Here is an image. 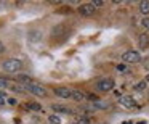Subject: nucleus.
I'll return each mask as SVG.
<instances>
[{
	"label": "nucleus",
	"instance_id": "nucleus-1",
	"mask_svg": "<svg viewBox=\"0 0 149 124\" xmlns=\"http://www.w3.org/2000/svg\"><path fill=\"white\" fill-rule=\"evenodd\" d=\"M2 68H3V71H7V73H18V71H21V68H23V61L18 60V58H8V60L3 61Z\"/></svg>",
	"mask_w": 149,
	"mask_h": 124
},
{
	"label": "nucleus",
	"instance_id": "nucleus-2",
	"mask_svg": "<svg viewBox=\"0 0 149 124\" xmlns=\"http://www.w3.org/2000/svg\"><path fill=\"white\" fill-rule=\"evenodd\" d=\"M114 85H116L114 79H111V78H104V79H101V81H98L96 89H98L100 92H103V94H106V92L114 90Z\"/></svg>",
	"mask_w": 149,
	"mask_h": 124
},
{
	"label": "nucleus",
	"instance_id": "nucleus-3",
	"mask_svg": "<svg viewBox=\"0 0 149 124\" xmlns=\"http://www.w3.org/2000/svg\"><path fill=\"white\" fill-rule=\"evenodd\" d=\"M26 90L27 92H31L32 95H36V97H47V89L43 87L42 84H39V82H32L31 85H27L26 87Z\"/></svg>",
	"mask_w": 149,
	"mask_h": 124
},
{
	"label": "nucleus",
	"instance_id": "nucleus-4",
	"mask_svg": "<svg viewBox=\"0 0 149 124\" xmlns=\"http://www.w3.org/2000/svg\"><path fill=\"white\" fill-rule=\"evenodd\" d=\"M122 60L125 63L133 65V63H139V61H141V55H139V52H136V50H127V52H123Z\"/></svg>",
	"mask_w": 149,
	"mask_h": 124
},
{
	"label": "nucleus",
	"instance_id": "nucleus-5",
	"mask_svg": "<svg viewBox=\"0 0 149 124\" xmlns=\"http://www.w3.org/2000/svg\"><path fill=\"white\" fill-rule=\"evenodd\" d=\"M77 11H79V15L88 18V16H93L96 13V8L93 7V4H82V5H79Z\"/></svg>",
	"mask_w": 149,
	"mask_h": 124
},
{
	"label": "nucleus",
	"instance_id": "nucleus-6",
	"mask_svg": "<svg viewBox=\"0 0 149 124\" xmlns=\"http://www.w3.org/2000/svg\"><path fill=\"white\" fill-rule=\"evenodd\" d=\"M119 103L122 105L123 108H127V110H132V108H138V105H136L135 98H132L130 95H122V97L119 98Z\"/></svg>",
	"mask_w": 149,
	"mask_h": 124
},
{
	"label": "nucleus",
	"instance_id": "nucleus-7",
	"mask_svg": "<svg viewBox=\"0 0 149 124\" xmlns=\"http://www.w3.org/2000/svg\"><path fill=\"white\" fill-rule=\"evenodd\" d=\"M55 95L56 97H59V98H72V89H69V87H56L55 90Z\"/></svg>",
	"mask_w": 149,
	"mask_h": 124
},
{
	"label": "nucleus",
	"instance_id": "nucleus-8",
	"mask_svg": "<svg viewBox=\"0 0 149 124\" xmlns=\"http://www.w3.org/2000/svg\"><path fill=\"white\" fill-rule=\"evenodd\" d=\"M7 89H10V90H13V92H18V94L26 92V87H24L23 84H19V82H16V81H8Z\"/></svg>",
	"mask_w": 149,
	"mask_h": 124
},
{
	"label": "nucleus",
	"instance_id": "nucleus-9",
	"mask_svg": "<svg viewBox=\"0 0 149 124\" xmlns=\"http://www.w3.org/2000/svg\"><path fill=\"white\" fill-rule=\"evenodd\" d=\"M52 110L55 111V113H59V114H71L72 110L68 106H64V105H58V103H53L52 105Z\"/></svg>",
	"mask_w": 149,
	"mask_h": 124
},
{
	"label": "nucleus",
	"instance_id": "nucleus-10",
	"mask_svg": "<svg viewBox=\"0 0 149 124\" xmlns=\"http://www.w3.org/2000/svg\"><path fill=\"white\" fill-rule=\"evenodd\" d=\"M138 45H139V49H141V50L149 49V36H148V34H141V36H139Z\"/></svg>",
	"mask_w": 149,
	"mask_h": 124
},
{
	"label": "nucleus",
	"instance_id": "nucleus-11",
	"mask_svg": "<svg viewBox=\"0 0 149 124\" xmlns=\"http://www.w3.org/2000/svg\"><path fill=\"white\" fill-rule=\"evenodd\" d=\"M16 82H19V84H23L24 87H27V85H31L32 84V78H31V76H27V74H19L16 78Z\"/></svg>",
	"mask_w": 149,
	"mask_h": 124
},
{
	"label": "nucleus",
	"instance_id": "nucleus-12",
	"mask_svg": "<svg viewBox=\"0 0 149 124\" xmlns=\"http://www.w3.org/2000/svg\"><path fill=\"white\" fill-rule=\"evenodd\" d=\"M138 8H139V13H141L143 16H148L149 15V0H141Z\"/></svg>",
	"mask_w": 149,
	"mask_h": 124
},
{
	"label": "nucleus",
	"instance_id": "nucleus-13",
	"mask_svg": "<svg viewBox=\"0 0 149 124\" xmlns=\"http://www.w3.org/2000/svg\"><path fill=\"white\" fill-rule=\"evenodd\" d=\"M91 106H93V110H109V108H111V103H107V101H101V100H96L95 103H91Z\"/></svg>",
	"mask_w": 149,
	"mask_h": 124
},
{
	"label": "nucleus",
	"instance_id": "nucleus-14",
	"mask_svg": "<svg viewBox=\"0 0 149 124\" xmlns=\"http://www.w3.org/2000/svg\"><path fill=\"white\" fill-rule=\"evenodd\" d=\"M85 98H87V95H85L84 92H80V90H72V100H75V101H84Z\"/></svg>",
	"mask_w": 149,
	"mask_h": 124
},
{
	"label": "nucleus",
	"instance_id": "nucleus-15",
	"mask_svg": "<svg viewBox=\"0 0 149 124\" xmlns=\"http://www.w3.org/2000/svg\"><path fill=\"white\" fill-rule=\"evenodd\" d=\"M26 108H27V110H32V111H40V110H42L40 103H37V101H27Z\"/></svg>",
	"mask_w": 149,
	"mask_h": 124
},
{
	"label": "nucleus",
	"instance_id": "nucleus-16",
	"mask_svg": "<svg viewBox=\"0 0 149 124\" xmlns=\"http://www.w3.org/2000/svg\"><path fill=\"white\" fill-rule=\"evenodd\" d=\"M48 121H50V124H63L61 118H59L58 114H52V116H48Z\"/></svg>",
	"mask_w": 149,
	"mask_h": 124
},
{
	"label": "nucleus",
	"instance_id": "nucleus-17",
	"mask_svg": "<svg viewBox=\"0 0 149 124\" xmlns=\"http://www.w3.org/2000/svg\"><path fill=\"white\" fill-rule=\"evenodd\" d=\"M75 123H79V124H90V118L85 116V114H82V116H77V121H75Z\"/></svg>",
	"mask_w": 149,
	"mask_h": 124
},
{
	"label": "nucleus",
	"instance_id": "nucleus-18",
	"mask_svg": "<svg viewBox=\"0 0 149 124\" xmlns=\"http://www.w3.org/2000/svg\"><path fill=\"white\" fill-rule=\"evenodd\" d=\"M146 87H148V82H146V81H141V82H138V84L135 85V90L141 92V90H146Z\"/></svg>",
	"mask_w": 149,
	"mask_h": 124
},
{
	"label": "nucleus",
	"instance_id": "nucleus-19",
	"mask_svg": "<svg viewBox=\"0 0 149 124\" xmlns=\"http://www.w3.org/2000/svg\"><path fill=\"white\" fill-rule=\"evenodd\" d=\"M141 26L144 27L146 31H149V16H144V18H143V21H141Z\"/></svg>",
	"mask_w": 149,
	"mask_h": 124
},
{
	"label": "nucleus",
	"instance_id": "nucleus-20",
	"mask_svg": "<svg viewBox=\"0 0 149 124\" xmlns=\"http://www.w3.org/2000/svg\"><path fill=\"white\" fill-rule=\"evenodd\" d=\"M0 103H2V105H7L8 103V97L3 94V92H0Z\"/></svg>",
	"mask_w": 149,
	"mask_h": 124
},
{
	"label": "nucleus",
	"instance_id": "nucleus-21",
	"mask_svg": "<svg viewBox=\"0 0 149 124\" xmlns=\"http://www.w3.org/2000/svg\"><path fill=\"white\" fill-rule=\"evenodd\" d=\"M91 4H93L95 8H100V7H103V5H104V2H103V0H93Z\"/></svg>",
	"mask_w": 149,
	"mask_h": 124
},
{
	"label": "nucleus",
	"instance_id": "nucleus-22",
	"mask_svg": "<svg viewBox=\"0 0 149 124\" xmlns=\"http://www.w3.org/2000/svg\"><path fill=\"white\" fill-rule=\"evenodd\" d=\"M7 84H8L7 79H0V92L3 90V89H7Z\"/></svg>",
	"mask_w": 149,
	"mask_h": 124
},
{
	"label": "nucleus",
	"instance_id": "nucleus-23",
	"mask_svg": "<svg viewBox=\"0 0 149 124\" xmlns=\"http://www.w3.org/2000/svg\"><path fill=\"white\" fill-rule=\"evenodd\" d=\"M16 103H18V101L15 100V98H8V103H7V105H11V106H15Z\"/></svg>",
	"mask_w": 149,
	"mask_h": 124
},
{
	"label": "nucleus",
	"instance_id": "nucleus-24",
	"mask_svg": "<svg viewBox=\"0 0 149 124\" xmlns=\"http://www.w3.org/2000/svg\"><path fill=\"white\" fill-rule=\"evenodd\" d=\"M2 53H5V45L0 42V55H2Z\"/></svg>",
	"mask_w": 149,
	"mask_h": 124
},
{
	"label": "nucleus",
	"instance_id": "nucleus-25",
	"mask_svg": "<svg viewBox=\"0 0 149 124\" xmlns=\"http://www.w3.org/2000/svg\"><path fill=\"white\" fill-rule=\"evenodd\" d=\"M123 69H125V66H123V65H117V71H123Z\"/></svg>",
	"mask_w": 149,
	"mask_h": 124
},
{
	"label": "nucleus",
	"instance_id": "nucleus-26",
	"mask_svg": "<svg viewBox=\"0 0 149 124\" xmlns=\"http://www.w3.org/2000/svg\"><path fill=\"white\" fill-rule=\"evenodd\" d=\"M122 124H133V123H130V121H123Z\"/></svg>",
	"mask_w": 149,
	"mask_h": 124
},
{
	"label": "nucleus",
	"instance_id": "nucleus-27",
	"mask_svg": "<svg viewBox=\"0 0 149 124\" xmlns=\"http://www.w3.org/2000/svg\"><path fill=\"white\" fill-rule=\"evenodd\" d=\"M144 81H146V82H149V74L146 76V79H144Z\"/></svg>",
	"mask_w": 149,
	"mask_h": 124
},
{
	"label": "nucleus",
	"instance_id": "nucleus-28",
	"mask_svg": "<svg viewBox=\"0 0 149 124\" xmlns=\"http://www.w3.org/2000/svg\"><path fill=\"white\" fill-rule=\"evenodd\" d=\"M138 124H146V123H143V121H141V123H138Z\"/></svg>",
	"mask_w": 149,
	"mask_h": 124
},
{
	"label": "nucleus",
	"instance_id": "nucleus-29",
	"mask_svg": "<svg viewBox=\"0 0 149 124\" xmlns=\"http://www.w3.org/2000/svg\"><path fill=\"white\" fill-rule=\"evenodd\" d=\"M72 124H79V123H72Z\"/></svg>",
	"mask_w": 149,
	"mask_h": 124
},
{
	"label": "nucleus",
	"instance_id": "nucleus-30",
	"mask_svg": "<svg viewBox=\"0 0 149 124\" xmlns=\"http://www.w3.org/2000/svg\"><path fill=\"white\" fill-rule=\"evenodd\" d=\"M148 95H149V92H148Z\"/></svg>",
	"mask_w": 149,
	"mask_h": 124
}]
</instances>
